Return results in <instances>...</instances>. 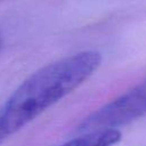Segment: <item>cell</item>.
<instances>
[{
  "mask_svg": "<svg viewBox=\"0 0 146 146\" xmlns=\"http://www.w3.org/2000/svg\"><path fill=\"white\" fill-rule=\"evenodd\" d=\"M146 114V78L86 116L76 127L79 133L116 129Z\"/></svg>",
  "mask_w": 146,
  "mask_h": 146,
  "instance_id": "obj_2",
  "label": "cell"
},
{
  "mask_svg": "<svg viewBox=\"0 0 146 146\" xmlns=\"http://www.w3.org/2000/svg\"><path fill=\"white\" fill-rule=\"evenodd\" d=\"M0 1H1V0H0Z\"/></svg>",
  "mask_w": 146,
  "mask_h": 146,
  "instance_id": "obj_5",
  "label": "cell"
},
{
  "mask_svg": "<svg viewBox=\"0 0 146 146\" xmlns=\"http://www.w3.org/2000/svg\"><path fill=\"white\" fill-rule=\"evenodd\" d=\"M0 46H1V38H0Z\"/></svg>",
  "mask_w": 146,
  "mask_h": 146,
  "instance_id": "obj_4",
  "label": "cell"
},
{
  "mask_svg": "<svg viewBox=\"0 0 146 146\" xmlns=\"http://www.w3.org/2000/svg\"><path fill=\"white\" fill-rule=\"evenodd\" d=\"M122 138L117 129H103L82 133L58 146H114Z\"/></svg>",
  "mask_w": 146,
  "mask_h": 146,
  "instance_id": "obj_3",
  "label": "cell"
},
{
  "mask_svg": "<svg viewBox=\"0 0 146 146\" xmlns=\"http://www.w3.org/2000/svg\"><path fill=\"white\" fill-rule=\"evenodd\" d=\"M100 63V52L83 50L29 75L0 106V144L82 84Z\"/></svg>",
  "mask_w": 146,
  "mask_h": 146,
  "instance_id": "obj_1",
  "label": "cell"
}]
</instances>
